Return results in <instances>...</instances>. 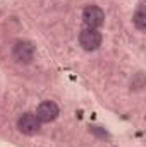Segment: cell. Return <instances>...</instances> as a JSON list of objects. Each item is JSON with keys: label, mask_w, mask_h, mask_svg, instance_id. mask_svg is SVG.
Instances as JSON below:
<instances>
[{"label": "cell", "mask_w": 146, "mask_h": 147, "mask_svg": "<svg viewBox=\"0 0 146 147\" xmlns=\"http://www.w3.org/2000/svg\"><path fill=\"white\" fill-rule=\"evenodd\" d=\"M132 22L136 26L138 31H146V10H145V5H139L132 16Z\"/></svg>", "instance_id": "cell-6"}, {"label": "cell", "mask_w": 146, "mask_h": 147, "mask_svg": "<svg viewBox=\"0 0 146 147\" xmlns=\"http://www.w3.org/2000/svg\"><path fill=\"white\" fill-rule=\"evenodd\" d=\"M12 58L19 65H29L35 60V45L26 39L17 41L12 46Z\"/></svg>", "instance_id": "cell-1"}, {"label": "cell", "mask_w": 146, "mask_h": 147, "mask_svg": "<svg viewBox=\"0 0 146 147\" xmlns=\"http://www.w3.org/2000/svg\"><path fill=\"white\" fill-rule=\"evenodd\" d=\"M131 86H132V89H138V91L145 87V75H143V72L136 74V77L132 79V84Z\"/></svg>", "instance_id": "cell-7"}, {"label": "cell", "mask_w": 146, "mask_h": 147, "mask_svg": "<svg viewBox=\"0 0 146 147\" xmlns=\"http://www.w3.org/2000/svg\"><path fill=\"white\" fill-rule=\"evenodd\" d=\"M83 22L86 28H93V29H98L103 26L105 22V12L102 7L98 5H86L84 10H83Z\"/></svg>", "instance_id": "cell-3"}, {"label": "cell", "mask_w": 146, "mask_h": 147, "mask_svg": "<svg viewBox=\"0 0 146 147\" xmlns=\"http://www.w3.org/2000/svg\"><path fill=\"white\" fill-rule=\"evenodd\" d=\"M36 118L40 120V123H52V121H55L57 118H59V115H60V110H59V106H57V103L55 101H43V103H40L36 108Z\"/></svg>", "instance_id": "cell-5"}, {"label": "cell", "mask_w": 146, "mask_h": 147, "mask_svg": "<svg viewBox=\"0 0 146 147\" xmlns=\"http://www.w3.org/2000/svg\"><path fill=\"white\" fill-rule=\"evenodd\" d=\"M17 130L23 134V135H28V137H33L40 134L41 130V123L36 118L35 113H23L19 118H17Z\"/></svg>", "instance_id": "cell-2"}, {"label": "cell", "mask_w": 146, "mask_h": 147, "mask_svg": "<svg viewBox=\"0 0 146 147\" xmlns=\"http://www.w3.org/2000/svg\"><path fill=\"white\" fill-rule=\"evenodd\" d=\"M102 33L98 29L93 28H84L79 33V45L83 46V50L86 51H95L102 46Z\"/></svg>", "instance_id": "cell-4"}]
</instances>
